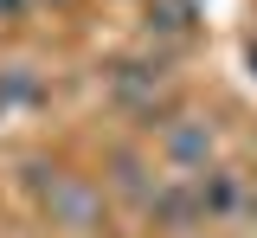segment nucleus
<instances>
[{
	"label": "nucleus",
	"mask_w": 257,
	"mask_h": 238,
	"mask_svg": "<svg viewBox=\"0 0 257 238\" xmlns=\"http://www.w3.org/2000/svg\"><path fill=\"white\" fill-rule=\"evenodd\" d=\"M45 212H52V225L84 232V225H96L103 200H96L90 180H77V174H52V180H45Z\"/></svg>",
	"instance_id": "nucleus-1"
},
{
	"label": "nucleus",
	"mask_w": 257,
	"mask_h": 238,
	"mask_svg": "<svg viewBox=\"0 0 257 238\" xmlns=\"http://www.w3.org/2000/svg\"><path fill=\"white\" fill-rule=\"evenodd\" d=\"M161 155H167V168H206L212 161V123H199V116H174L167 129H161Z\"/></svg>",
	"instance_id": "nucleus-2"
},
{
	"label": "nucleus",
	"mask_w": 257,
	"mask_h": 238,
	"mask_svg": "<svg viewBox=\"0 0 257 238\" xmlns=\"http://www.w3.org/2000/svg\"><path fill=\"white\" fill-rule=\"evenodd\" d=\"M148 219L161 232H187L199 225V200H193V180H167V187H148Z\"/></svg>",
	"instance_id": "nucleus-3"
},
{
	"label": "nucleus",
	"mask_w": 257,
	"mask_h": 238,
	"mask_svg": "<svg viewBox=\"0 0 257 238\" xmlns=\"http://www.w3.org/2000/svg\"><path fill=\"white\" fill-rule=\"evenodd\" d=\"M193 200H199V219H238L244 206V180L231 168H212L206 180H193Z\"/></svg>",
	"instance_id": "nucleus-4"
},
{
	"label": "nucleus",
	"mask_w": 257,
	"mask_h": 238,
	"mask_svg": "<svg viewBox=\"0 0 257 238\" xmlns=\"http://www.w3.org/2000/svg\"><path fill=\"white\" fill-rule=\"evenodd\" d=\"M109 90H116L122 103H155L161 90H167V65H116Z\"/></svg>",
	"instance_id": "nucleus-5"
},
{
	"label": "nucleus",
	"mask_w": 257,
	"mask_h": 238,
	"mask_svg": "<svg viewBox=\"0 0 257 238\" xmlns=\"http://www.w3.org/2000/svg\"><path fill=\"white\" fill-rule=\"evenodd\" d=\"M148 33L187 39L193 33V0H148Z\"/></svg>",
	"instance_id": "nucleus-6"
},
{
	"label": "nucleus",
	"mask_w": 257,
	"mask_h": 238,
	"mask_svg": "<svg viewBox=\"0 0 257 238\" xmlns=\"http://www.w3.org/2000/svg\"><path fill=\"white\" fill-rule=\"evenodd\" d=\"M116 187H122V193H142V200H148V180H142V161H135V155H116Z\"/></svg>",
	"instance_id": "nucleus-7"
},
{
	"label": "nucleus",
	"mask_w": 257,
	"mask_h": 238,
	"mask_svg": "<svg viewBox=\"0 0 257 238\" xmlns=\"http://www.w3.org/2000/svg\"><path fill=\"white\" fill-rule=\"evenodd\" d=\"M13 20H26V0H0V26H13Z\"/></svg>",
	"instance_id": "nucleus-8"
},
{
	"label": "nucleus",
	"mask_w": 257,
	"mask_h": 238,
	"mask_svg": "<svg viewBox=\"0 0 257 238\" xmlns=\"http://www.w3.org/2000/svg\"><path fill=\"white\" fill-rule=\"evenodd\" d=\"M251 65H257V45H251Z\"/></svg>",
	"instance_id": "nucleus-9"
},
{
	"label": "nucleus",
	"mask_w": 257,
	"mask_h": 238,
	"mask_svg": "<svg viewBox=\"0 0 257 238\" xmlns=\"http://www.w3.org/2000/svg\"><path fill=\"white\" fill-rule=\"evenodd\" d=\"M58 7H71V0H58Z\"/></svg>",
	"instance_id": "nucleus-10"
}]
</instances>
